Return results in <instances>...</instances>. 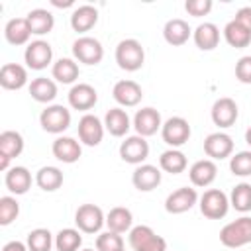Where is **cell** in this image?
Listing matches in <instances>:
<instances>
[{"mask_svg":"<svg viewBox=\"0 0 251 251\" xmlns=\"http://www.w3.org/2000/svg\"><path fill=\"white\" fill-rule=\"evenodd\" d=\"M188 161H186V155L180 151V149H167L161 153L159 157V167L165 171V173H171V175H178L186 169Z\"/></svg>","mask_w":251,"mask_h":251,"instance_id":"33","label":"cell"},{"mask_svg":"<svg viewBox=\"0 0 251 251\" xmlns=\"http://www.w3.org/2000/svg\"><path fill=\"white\" fill-rule=\"evenodd\" d=\"M122 251H126V249H122Z\"/></svg>","mask_w":251,"mask_h":251,"instance_id":"49","label":"cell"},{"mask_svg":"<svg viewBox=\"0 0 251 251\" xmlns=\"http://www.w3.org/2000/svg\"><path fill=\"white\" fill-rule=\"evenodd\" d=\"M104 122L100 118H96L94 114H84L78 120V139L88 145V147H96L100 145L102 137H104Z\"/></svg>","mask_w":251,"mask_h":251,"instance_id":"10","label":"cell"},{"mask_svg":"<svg viewBox=\"0 0 251 251\" xmlns=\"http://www.w3.org/2000/svg\"><path fill=\"white\" fill-rule=\"evenodd\" d=\"M69 106L75 108V110H90L96 102H98V92L94 90V86L86 84V82H78V84H73V88L69 90Z\"/></svg>","mask_w":251,"mask_h":251,"instance_id":"17","label":"cell"},{"mask_svg":"<svg viewBox=\"0 0 251 251\" xmlns=\"http://www.w3.org/2000/svg\"><path fill=\"white\" fill-rule=\"evenodd\" d=\"M24 151V137L22 133L14 131V129H6L0 133V155L6 159H16L20 157Z\"/></svg>","mask_w":251,"mask_h":251,"instance_id":"32","label":"cell"},{"mask_svg":"<svg viewBox=\"0 0 251 251\" xmlns=\"http://www.w3.org/2000/svg\"><path fill=\"white\" fill-rule=\"evenodd\" d=\"M131 182L137 190L149 192L161 184V169H157L155 165H147V163L137 165L131 175Z\"/></svg>","mask_w":251,"mask_h":251,"instance_id":"19","label":"cell"},{"mask_svg":"<svg viewBox=\"0 0 251 251\" xmlns=\"http://www.w3.org/2000/svg\"><path fill=\"white\" fill-rule=\"evenodd\" d=\"M190 33H192L190 25H188L184 20H180V18L169 20V22L165 24V27H163V37H165V41H167L169 45H175V47L184 45V43L188 41Z\"/></svg>","mask_w":251,"mask_h":251,"instance_id":"25","label":"cell"},{"mask_svg":"<svg viewBox=\"0 0 251 251\" xmlns=\"http://www.w3.org/2000/svg\"><path fill=\"white\" fill-rule=\"evenodd\" d=\"M229 171L235 176H251V151H239L229 159Z\"/></svg>","mask_w":251,"mask_h":251,"instance_id":"41","label":"cell"},{"mask_svg":"<svg viewBox=\"0 0 251 251\" xmlns=\"http://www.w3.org/2000/svg\"><path fill=\"white\" fill-rule=\"evenodd\" d=\"M39 124L47 133H63L71 126V112L63 104H51L39 114Z\"/></svg>","mask_w":251,"mask_h":251,"instance_id":"5","label":"cell"},{"mask_svg":"<svg viewBox=\"0 0 251 251\" xmlns=\"http://www.w3.org/2000/svg\"><path fill=\"white\" fill-rule=\"evenodd\" d=\"M229 206L235 208L241 214L251 212V184L249 182H239V184H235L231 188Z\"/></svg>","mask_w":251,"mask_h":251,"instance_id":"36","label":"cell"},{"mask_svg":"<svg viewBox=\"0 0 251 251\" xmlns=\"http://www.w3.org/2000/svg\"><path fill=\"white\" fill-rule=\"evenodd\" d=\"M4 184L12 194H25L31 186V173L25 167H12L6 171Z\"/></svg>","mask_w":251,"mask_h":251,"instance_id":"24","label":"cell"},{"mask_svg":"<svg viewBox=\"0 0 251 251\" xmlns=\"http://www.w3.org/2000/svg\"><path fill=\"white\" fill-rule=\"evenodd\" d=\"M53 243H55L53 235L45 227H37L27 233V249L29 251H51Z\"/></svg>","mask_w":251,"mask_h":251,"instance_id":"38","label":"cell"},{"mask_svg":"<svg viewBox=\"0 0 251 251\" xmlns=\"http://www.w3.org/2000/svg\"><path fill=\"white\" fill-rule=\"evenodd\" d=\"M104 127L108 129L110 135L114 137H124L129 127H131V122H129V116L124 108H110L104 116Z\"/></svg>","mask_w":251,"mask_h":251,"instance_id":"22","label":"cell"},{"mask_svg":"<svg viewBox=\"0 0 251 251\" xmlns=\"http://www.w3.org/2000/svg\"><path fill=\"white\" fill-rule=\"evenodd\" d=\"M192 37H194V43H196L198 49H202V51H212V49H216L218 43H220V29H218L216 24L204 22V24H200V25L194 29Z\"/></svg>","mask_w":251,"mask_h":251,"instance_id":"27","label":"cell"},{"mask_svg":"<svg viewBox=\"0 0 251 251\" xmlns=\"http://www.w3.org/2000/svg\"><path fill=\"white\" fill-rule=\"evenodd\" d=\"M27 84V71L18 63H6L0 69V86L6 90H20Z\"/></svg>","mask_w":251,"mask_h":251,"instance_id":"21","label":"cell"},{"mask_svg":"<svg viewBox=\"0 0 251 251\" xmlns=\"http://www.w3.org/2000/svg\"><path fill=\"white\" fill-rule=\"evenodd\" d=\"M4 37L10 45H25L31 37L27 18H12L4 27Z\"/></svg>","mask_w":251,"mask_h":251,"instance_id":"26","label":"cell"},{"mask_svg":"<svg viewBox=\"0 0 251 251\" xmlns=\"http://www.w3.org/2000/svg\"><path fill=\"white\" fill-rule=\"evenodd\" d=\"M82 251H94V249H82Z\"/></svg>","mask_w":251,"mask_h":251,"instance_id":"48","label":"cell"},{"mask_svg":"<svg viewBox=\"0 0 251 251\" xmlns=\"http://www.w3.org/2000/svg\"><path fill=\"white\" fill-rule=\"evenodd\" d=\"M161 137L163 141L171 147V149H176L180 145H184L188 139H190V126L184 118L180 116H173L169 118L163 127H161Z\"/></svg>","mask_w":251,"mask_h":251,"instance_id":"7","label":"cell"},{"mask_svg":"<svg viewBox=\"0 0 251 251\" xmlns=\"http://www.w3.org/2000/svg\"><path fill=\"white\" fill-rule=\"evenodd\" d=\"M245 141H247V145L251 147V126H249L247 131H245Z\"/></svg>","mask_w":251,"mask_h":251,"instance_id":"47","label":"cell"},{"mask_svg":"<svg viewBox=\"0 0 251 251\" xmlns=\"http://www.w3.org/2000/svg\"><path fill=\"white\" fill-rule=\"evenodd\" d=\"M120 157L129 165H143V161L149 157V143L141 135H129L120 145Z\"/></svg>","mask_w":251,"mask_h":251,"instance_id":"9","label":"cell"},{"mask_svg":"<svg viewBox=\"0 0 251 251\" xmlns=\"http://www.w3.org/2000/svg\"><path fill=\"white\" fill-rule=\"evenodd\" d=\"M133 127L137 131V135L141 137H149V135H155L161 127H163V122H161V114L147 106V108H141L135 112L133 116Z\"/></svg>","mask_w":251,"mask_h":251,"instance_id":"14","label":"cell"},{"mask_svg":"<svg viewBox=\"0 0 251 251\" xmlns=\"http://www.w3.org/2000/svg\"><path fill=\"white\" fill-rule=\"evenodd\" d=\"M129 245L133 251H167L165 237L157 235L149 226H135L129 229Z\"/></svg>","mask_w":251,"mask_h":251,"instance_id":"3","label":"cell"},{"mask_svg":"<svg viewBox=\"0 0 251 251\" xmlns=\"http://www.w3.org/2000/svg\"><path fill=\"white\" fill-rule=\"evenodd\" d=\"M20 214V204L14 196L0 198V226H10Z\"/></svg>","mask_w":251,"mask_h":251,"instance_id":"40","label":"cell"},{"mask_svg":"<svg viewBox=\"0 0 251 251\" xmlns=\"http://www.w3.org/2000/svg\"><path fill=\"white\" fill-rule=\"evenodd\" d=\"M124 249V237L116 231H104L96 237V251H122Z\"/></svg>","mask_w":251,"mask_h":251,"instance_id":"39","label":"cell"},{"mask_svg":"<svg viewBox=\"0 0 251 251\" xmlns=\"http://www.w3.org/2000/svg\"><path fill=\"white\" fill-rule=\"evenodd\" d=\"M220 243L229 249L251 243V216H241L220 229Z\"/></svg>","mask_w":251,"mask_h":251,"instance_id":"1","label":"cell"},{"mask_svg":"<svg viewBox=\"0 0 251 251\" xmlns=\"http://www.w3.org/2000/svg\"><path fill=\"white\" fill-rule=\"evenodd\" d=\"M116 63L127 73L139 71L145 63V51L141 43L137 39H122L116 45Z\"/></svg>","mask_w":251,"mask_h":251,"instance_id":"2","label":"cell"},{"mask_svg":"<svg viewBox=\"0 0 251 251\" xmlns=\"http://www.w3.org/2000/svg\"><path fill=\"white\" fill-rule=\"evenodd\" d=\"M51 75L61 84H73L78 78V65L69 57H61V59H57L53 63Z\"/></svg>","mask_w":251,"mask_h":251,"instance_id":"31","label":"cell"},{"mask_svg":"<svg viewBox=\"0 0 251 251\" xmlns=\"http://www.w3.org/2000/svg\"><path fill=\"white\" fill-rule=\"evenodd\" d=\"M24 59H25V65L33 71H43L51 59H53V49L47 41L43 39H35L31 43H27L25 47V53H24Z\"/></svg>","mask_w":251,"mask_h":251,"instance_id":"11","label":"cell"},{"mask_svg":"<svg viewBox=\"0 0 251 251\" xmlns=\"http://www.w3.org/2000/svg\"><path fill=\"white\" fill-rule=\"evenodd\" d=\"M224 37H226V41L231 45V47H235V49H243V47H247L249 43H251V31H247L241 24H237L235 20H231V22H227L226 24V27H224Z\"/></svg>","mask_w":251,"mask_h":251,"instance_id":"35","label":"cell"},{"mask_svg":"<svg viewBox=\"0 0 251 251\" xmlns=\"http://www.w3.org/2000/svg\"><path fill=\"white\" fill-rule=\"evenodd\" d=\"M237 24H241L247 31H251V6H243L235 12V18H233Z\"/></svg>","mask_w":251,"mask_h":251,"instance_id":"44","label":"cell"},{"mask_svg":"<svg viewBox=\"0 0 251 251\" xmlns=\"http://www.w3.org/2000/svg\"><path fill=\"white\" fill-rule=\"evenodd\" d=\"M82 245V235L80 229L75 227H65L55 235V247L57 251H78Z\"/></svg>","mask_w":251,"mask_h":251,"instance_id":"37","label":"cell"},{"mask_svg":"<svg viewBox=\"0 0 251 251\" xmlns=\"http://www.w3.org/2000/svg\"><path fill=\"white\" fill-rule=\"evenodd\" d=\"M218 176V167L212 159H200L188 169V178L194 186H210Z\"/></svg>","mask_w":251,"mask_h":251,"instance_id":"20","label":"cell"},{"mask_svg":"<svg viewBox=\"0 0 251 251\" xmlns=\"http://www.w3.org/2000/svg\"><path fill=\"white\" fill-rule=\"evenodd\" d=\"M51 151H53V157H55L57 161L69 163V165H71V163H76V161L80 159V155H82L80 143H78L75 137H67V135L57 137V139L53 141Z\"/></svg>","mask_w":251,"mask_h":251,"instance_id":"18","label":"cell"},{"mask_svg":"<svg viewBox=\"0 0 251 251\" xmlns=\"http://www.w3.org/2000/svg\"><path fill=\"white\" fill-rule=\"evenodd\" d=\"M98 22V10L90 4H82V6H76L71 14V27L78 33H84L88 29H92Z\"/></svg>","mask_w":251,"mask_h":251,"instance_id":"23","label":"cell"},{"mask_svg":"<svg viewBox=\"0 0 251 251\" xmlns=\"http://www.w3.org/2000/svg\"><path fill=\"white\" fill-rule=\"evenodd\" d=\"M29 94L35 102H41V104H47L51 100H55L57 96V84L55 80L47 78V76H37L29 82Z\"/></svg>","mask_w":251,"mask_h":251,"instance_id":"29","label":"cell"},{"mask_svg":"<svg viewBox=\"0 0 251 251\" xmlns=\"http://www.w3.org/2000/svg\"><path fill=\"white\" fill-rule=\"evenodd\" d=\"M35 182H37V186H39L41 190L53 192V190L61 188V184H63V173H61V169L51 167V165L41 167V169L35 173Z\"/></svg>","mask_w":251,"mask_h":251,"instance_id":"34","label":"cell"},{"mask_svg":"<svg viewBox=\"0 0 251 251\" xmlns=\"http://www.w3.org/2000/svg\"><path fill=\"white\" fill-rule=\"evenodd\" d=\"M235 78L243 84H251V55H245L235 63Z\"/></svg>","mask_w":251,"mask_h":251,"instance_id":"43","label":"cell"},{"mask_svg":"<svg viewBox=\"0 0 251 251\" xmlns=\"http://www.w3.org/2000/svg\"><path fill=\"white\" fill-rule=\"evenodd\" d=\"M212 122L218 126V127H231L239 116V108L235 104L233 98L229 96H224V98H218L212 106Z\"/></svg>","mask_w":251,"mask_h":251,"instance_id":"13","label":"cell"},{"mask_svg":"<svg viewBox=\"0 0 251 251\" xmlns=\"http://www.w3.org/2000/svg\"><path fill=\"white\" fill-rule=\"evenodd\" d=\"M204 153L212 161L227 159L233 153V139L224 131H214L204 139Z\"/></svg>","mask_w":251,"mask_h":251,"instance_id":"15","label":"cell"},{"mask_svg":"<svg viewBox=\"0 0 251 251\" xmlns=\"http://www.w3.org/2000/svg\"><path fill=\"white\" fill-rule=\"evenodd\" d=\"M75 224L84 233H96L106 224V216L96 204H82L75 212Z\"/></svg>","mask_w":251,"mask_h":251,"instance_id":"6","label":"cell"},{"mask_svg":"<svg viewBox=\"0 0 251 251\" xmlns=\"http://www.w3.org/2000/svg\"><path fill=\"white\" fill-rule=\"evenodd\" d=\"M198 202V192L196 188H190V186H180L176 190H173L167 200H165V210L169 214H184L188 212L194 204Z\"/></svg>","mask_w":251,"mask_h":251,"instance_id":"12","label":"cell"},{"mask_svg":"<svg viewBox=\"0 0 251 251\" xmlns=\"http://www.w3.org/2000/svg\"><path fill=\"white\" fill-rule=\"evenodd\" d=\"M51 4H53V6H57V8H69V6H73V0H67V2H59V0H51Z\"/></svg>","mask_w":251,"mask_h":251,"instance_id":"46","label":"cell"},{"mask_svg":"<svg viewBox=\"0 0 251 251\" xmlns=\"http://www.w3.org/2000/svg\"><path fill=\"white\" fill-rule=\"evenodd\" d=\"M112 96L120 106H137L143 98V90L135 80H118L112 88Z\"/></svg>","mask_w":251,"mask_h":251,"instance_id":"16","label":"cell"},{"mask_svg":"<svg viewBox=\"0 0 251 251\" xmlns=\"http://www.w3.org/2000/svg\"><path fill=\"white\" fill-rule=\"evenodd\" d=\"M131 224H133V214L131 210L124 208V206H116L108 212L106 216V226L110 231H116V233H126L131 229Z\"/></svg>","mask_w":251,"mask_h":251,"instance_id":"30","label":"cell"},{"mask_svg":"<svg viewBox=\"0 0 251 251\" xmlns=\"http://www.w3.org/2000/svg\"><path fill=\"white\" fill-rule=\"evenodd\" d=\"M25 18H27V24H29V29H31L33 35H45L55 25L53 14L45 8H33L31 12H27Z\"/></svg>","mask_w":251,"mask_h":251,"instance_id":"28","label":"cell"},{"mask_svg":"<svg viewBox=\"0 0 251 251\" xmlns=\"http://www.w3.org/2000/svg\"><path fill=\"white\" fill-rule=\"evenodd\" d=\"M184 10L194 18L206 16L212 10V0H186L184 2Z\"/></svg>","mask_w":251,"mask_h":251,"instance_id":"42","label":"cell"},{"mask_svg":"<svg viewBox=\"0 0 251 251\" xmlns=\"http://www.w3.org/2000/svg\"><path fill=\"white\" fill-rule=\"evenodd\" d=\"M2 251H29L27 249V243H22V241H8Z\"/></svg>","mask_w":251,"mask_h":251,"instance_id":"45","label":"cell"},{"mask_svg":"<svg viewBox=\"0 0 251 251\" xmlns=\"http://www.w3.org/2000/svg\"><path fill=\"white\" fill-rule=\"evenodd\" d=\"M73 55L78 63H84V65H98L104 57V47L98 39L94 37H88V35H82L78 39H75L73 43Z\"/></svg>","mask_w":251,"mask_h":251,"instance_id":"8","label":"cell"},{"mask_svg":"<svg viewBox=\"0 0 251 251\" xmlns=\"http://www.w3.org/2000/svg\"><path fill=\"white\" fill-rule=\"evenodd\" d=\"M200 212L208 220H220L229 210V198L220 188H210L200 196Z\"/></svg>","mask_w":251,"mask_h":251,"instance_id":"4","label":"cell"}]
</instances>
